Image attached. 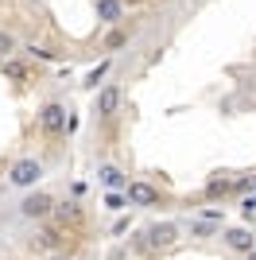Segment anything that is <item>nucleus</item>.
I'll return each instance as SVG.
<instances>
[{"mask_svg": "<svg viewBox=\"0 0 256 260\" xmlns=\"http://www.w3.org/2000/svg\"><path fill=\"white\" fill-rule=\"evenodd\" d=\"M39 179H43V159H35V155H23L8 167V186H16V190H35Z\"/></svg>", "mask_w": 256, "mask_h": 260, "instance_id": "obj_1", "label": "nucleus"}, {"mask_svg": "<svg viewBox=\"0 0 256 260\" xmlns=\"http://www.w3.org/2000/svg\"><path fill=\"white\" fill-rule=\"evenodd\" d=\"M54 202L47 190H27L23 194V202H20V217H27V221H47V217L54 214Z\"/></svg>", "mask_w": 256, "mask_h": 260, "instance_id": "obj_2", "label": "nucleus"}, {"mask_svg": "<svg viewBox=\"0 0 256 260\" xmlns=\"http://www.w3.org/2000/svg\"><path fill=\"white\" fill-rule=\"evenodd\" d=\"M70 109L62 105V101H47V105L39 109V128L43 136H62L66 128H70V117H66Z\"/></svg>", "mask_w": 256, "mask_h": 260, "instance_id": "obj_3", "label": "nucleus"}, {"mask_svg": "<svg viewBox=\"0 0 256 260\" xmlns=\"http://www.w3.org/2000/svg\"><path fill=\"white\" fill-rule=\"evenodd\" d=\"M144 241H148V249H171L179 241V225L175 221H151L144 229Z\"/></svg>", "mask_w": 256, "mask_h": 260, "instance_id": "obj_4", "label": "nucleus"}, {"mask_svg": "<svg viewBox=\"0 0 256 260\" xmlns=\"http://www.w3.org/2000/svg\"><path fill=\"white\" fill-rule=\"evenodd\" d=\"M117 109H120V86H117V82H109V86L97 89V98H93V113H97L101 120H109V117H117Z\"/></svg>", "mask_w": 256, "mask_h": 260, "instance_id": "obj_5", "label": "nucleus"}, {"mask_svg": "<svg viewBox=\"0 0 256 260\" xmlns=\"http://www.w3.org/2000/svg\"><path fill=\"white\" fill-rule=\"evenodd\" d=\"M124 198H128V206H159V190L151 183H144V179H132L128 183V190H124Z\"/></svg>", "mask_w": 256, "mask_h": 260, "instance_id": "obj_6", "label": "nucleus"}, {"mask_svg": "<svg viewBox=\"0 0 256 260\" xmlns=\"http://www.w3.org/2000/svg\"><path fill=\"white\" fill-rule=\"evenodd\" d=\"M221 237H225V245H229L233 252H245V256L256 249V237H252V229H248V225H233V229H225Z\"/></svg>", "mask_w": 256, "mask_h": 260, "instance_id": "obj_7", "label": "nucleus"}, {"mask_svg": "<svg viewBox=\"0 0 256 260\" xmlns=\"http://www.w3.org/2000/svg\"><path fill=\"white\" fill-rule=\"evenodd\" d=\"M62 237H66V229H58V225H43L39 233L31 237V245H35V249H43V252H54L58 245H62Z\"/></svg>", "mask_w": 256, "mask_h": 260, "instance_id": "obj_8", "label": "nucleus"}, {"mask_svg": "<svg viewBox=\"0 0 256 260\" xmlns=\"http://www.w3.org/2000/svg\"><path fill=\"white\" fill-rule=\"evenodd\" d=\"M97 179H101V186L105 190H128V179L120 167H113V163H105V167H97Z\"/></svg>", "mask_w": 256, "mask_h": 260, "instance_id": "obj_9", "label": "nucleus"}, {"mask_svg": "<svg viewBox=\"0 0 256 260\" xmlns=\"http://www.w3.org/2000/svg\"><path fill=\"white\" fill-rule=\"evenodd\" d=\"M97 16L105 23H117L120 20V0H97Z\"/></svg>", "mask_w": 256, "mask_h": 260, "instance_id": "obj_10", "label": "nucleus"}, {"mask_svg": "<svg viewBox=\"0 0 256 260\" xmlns=\"http://www.w3.org/2000/svg\"><path fill=\"white\" fill-rule=\"evenodd\" d=\"M0 70H4L8 78H16V82H27V66L16 62V58H0Z\"/></svg>", "mask_w": 256, "mask_h": 260, "instance_id": "obj_11", "label": "nucleus"}, {"mask_svg": "<svg viewBox=\"0 0 256 260\" xmlns=\"http://www.w3.org/2000/svg\"><path fill=\"white\" fill-rule=\"evenodd\" d=\"M54 214H58V221H78V217H82V210H78V202H58V206H54Z\"/></svg>", "mask_w": 256, "mask_h": 260, "instance_id": "obj_12", "label": "nucleus"}, {"mask_svg": "<svg viewBox=\"0 0 256 260\" xmlns=\"http://www.w3.org/2000/svg\"><path fill=\"white\" fill-rule=\"evenodd\" d=\"M190 233H198V237H217V221H206V217H194V221H190Z\"/></svg>", "mask_w": 256, "mask_h": 260, "instance_id": "obj_13", "label": "nucleus"}, {"mask_svg": "<svg viewBox=\"0 0 256 260\" xmlns=\"http://www.w3.org/2000/svg\"><path fill=\"white\" fill-rule=\"evenodd\" d=\"M105 74H109V58H105V62H101V66H93L89 74H85V82H82V86H85V89H97V82H101V78H105Z\"/></svg>", "mask_w": 256, "mask_h": 260, "instance_id": "obj_14", "label": "nucleus"}, {"mask_svg": "<svg viewBox=\"0 0 256 260\" xmlns=\"http://www.w3.org/2000/svg\"><path fill=\"white\" fill-rule=\"evenodd\" d=\"M12 51H16V39H12L8 31H0V58H8Z\"/></svg>", "mask_w": 256, "mask_h": 260, "instance_id": "obj_15", "label": "nucleus"}, {"mask_svg": "<svg viewBox=\"0 0 256 260\" xmlns=\"http://www.w3.org/2000/svg\"><path fill=\"white\" fill-rule=\"evenodd\" d=\"M120 202H128L124 190H109V194H105V206H109V210H120Z\"/></svg>", "mask_w": 256, "mask_h": 260, "instance_id": "obj_16", "label": "nucleus"}, {"mask_svg": "<svg viewBox=\"0 0 256 260\" xmlns=\"http://www.w3.org/2000/svg\"><path fill=\"white\" fill-rule=\"evenodd\" d=\"M120 43H124V31H109L105 35V51H117Z\"/></svg>", "mask_w": 256, "mask_h": 260, "instance_id": "obj_17", "label": "nucleus"}, {"mask_svg": "<svg viewBox=\"0 0 256 260\" xmlns=\"http://www.w3.org/2000/svg\"><path fill=\"white\" fill-rule=\"evenodd\" d=\"M241 206H245V214H252V210H256V194H248L245 202H241Z\"/></svg>", "mask_w": 256, "mask_h": 260, "instance_id": "obj_18", "label": "nucleus"}, {"mask_svg": "<svg viewBox=\"0 0 256 260\" xmlns=\"http://www.w3.org/2000/svg\"><path fill=\"white\" fill-rule=\"evenodd\" d=\"M248 260H256V249H252V252H248Z\"/></svg>", "mask_w": 256, "mask_h": 260, "instance_id": "obj_19", "label": "nucleus"}, {"mask_svg": "<svg viewBox=\"0 0 256 260\" xmlns=\"http://www.w3.org/2000/svg\"><path fill=\"white\" fill-rule=\"evenodd\" d=\"M51 260H70V256H51Z\"/></svg>", "mask_w": 256, "mask_h": 260, "instance_id": "obj_20", "label": "nucleus"}]
</instances>
